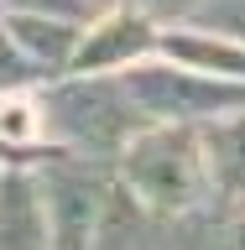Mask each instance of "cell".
Wrapping results in <instances>:
<instances>
[{
	"mask_svg": "<svg viewBox=\"0 0 245 250\" xmlns=\"http://www.w3.org/2000/svg\"><path fill=\"white\" fill-rule=\"evenodd\" d=\"M125 172H131V183H136L156 208H183V203L193 198V188H199V151H193L188 136L162 130V136H146L136 151H131Z\"/></svg>",
	"mask_w": 245,
	"mask_h": 250,
	"instance_id": "obj_1",
	"label": "cell"
},
{
	"mask_svg": "<svg viewBox=\"0 0 245 250\" xmlns=\"http://www.w3.org/2000/svg\"><path fill=\"white\" fill-rule=\"evenodd\" d=\"M47 234V208L31 198L21 177L0 188V245H42Z\"/></svg>",
	"mask_w": 245,
	"mask_h": 250,
	"instance_id": "obj_2",
	"label": "cell"
},
{
	"mask_svg": "<svg viewBox=\"0 0 245 250\" xmlns=\"http://www.w3.org/2000/svg\"><path fill=\"white\" fill-rule=\"evenodd\" d=\"M141 47H146V26L141 21H110V26H99L94 42H84L78 62L84 68H105V62L125 58V52H141Z\"/></svg>",
	"mask_w": 245,
	"mask_h": 250,
	"instance_id": "obj_3",
	"label": "cell"
},
{
	"mask_svg": "<svg viewBox=\"0 0 245 250\" xmlns=\"http://www.w3.org/2000/svg\"><path fill=\"white\" fill-rule=\"evenodd\" d=\"M209 146H214V172L224 188H245V120L235 125H219L214 136H209Z\"/></svg>",
	"mask_w": 245,
	"mask_h": 250,
	"instance_id": "obj_4",
	"label": "cell"
},
{
	"mask_svg": "<svg viewBox=\"0 0 245 250\" xmlns=\"http://www.w3.org/2000/svg\"><path fill=\"white\" fill-rule=\"evenodd\" d=\"M0 130H5V136H31L37 120H31L26 104H0Z\"/></svg>",
	"mask_w": 245,
	"mask_h": 250,
	"instance_id": "obj_5",
	"label": "cell"
},
{
	"mask_svg": "<svg viewBox=\"0 0 245 250\" xmlns=\"http://www.w3.org/2000/svg\"><path fill=\"white\" fill-rule=\"evenodd\" d=\"M209 16H219V21H224V26L235 31V37H245V0H224V5H209Z\"/></svg>",
	"mask_w": 245,
	"mask_h": 250,
	"instance_id": "obj_6",
	"label": "cell"
},
{
	"mask_svg": "<svg viewBox=\"0 0 245 250\" xmlns=\"http://www.w3.org/2000/svg\"><path fill=\"white\" fill-rule=\"evenodd\" d=\"M152 5H172V11H178V5H188V0H152Z\"/></svg>",
	"mask_w": 245,
	"mask_h": 250,
	"instance_id": "obj_7",
	"label": "cell"
}]
</instances>
